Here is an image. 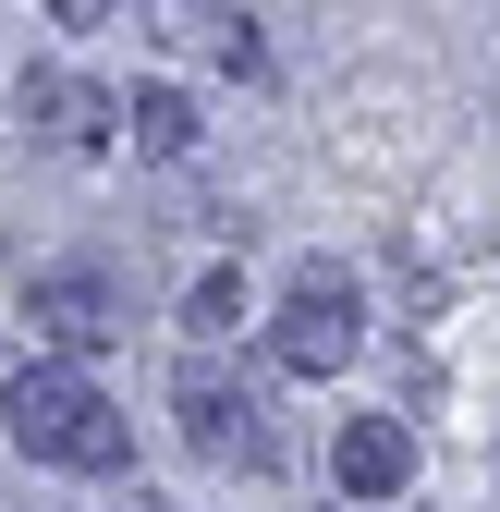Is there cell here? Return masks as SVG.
<instances>
[{
	"label": "cell",
	"instance_id": "6",
	"mask_svg": "<svg viewBox=\"0 0 500 512\" xmlns=\"http://www.w3.org/2000/svg\"><path fill=\"white\" fill-rule=\"evenodd\" d=\"M330 476H342V500H403L415 488V427L403 415H354L330 439Z\"/></svg>",
	"mask_w": 500,
	"mask_h": 512
},
{
	"label": "cell",
	"instance_id": "7",
	"mask_svg": "<svg viewBox=\"0 0 500 512\" xmlns=\"http://www.w3.org/2000/svg\"><path fill=\"white\" fill-rule=\"evenodd\" d=\"M122 147L135 159H196V98L183 86H135L122 98Z\"/></svg>",
	"mask_w": 500,
	"mask_h": 512
},
{
	"label": "cell",
	"instance_id": "4",
	"mask_svg": "<svg viewBox=\"0 0 500 512\" xmlns=\"http://www.w3.org/2000/svg\"><path fill=\"white\" fill-rule=\"evenodd\" d=\"M25 330H37V366H74V354H110L135 330V305H122L110 269H37L25 281Z\"/></svg>",
	"mask_w": 500,
	"mask_h": 512
},
{
	"label": "cell",
	"instance_id": "1",
	"mask_svg": "<svg viewBox=\"0 0 500 512\" xmlns=\"http://www.w3.org/2000/svg\"><path fill=\"white\" fill-rule=\"evenodd\" d=\"M0 415H13L25 464H61V476H122L135 464V427H122V403L86 366H25L13 391H0Z\"/></svg>",
	"mask_w": 500,
	"mask_h": 512
},
{
	"label": "cell",
	"instance_id": "3",
	"mask_svg": "<svg viewBox=\"0 0 500 512\" xmlns=\"http://www.w3.org/2000/svg\"><path fill=\"white\" fill-rule=\"evenodd\" d=\"M354 342H366V293L330 269V256H305L293 293H281V317H269V354H281L293 378H342Z\"/></svg>",
	"mask_w": 500,
	"mask_h": 512
},
{
	"label": "cell",
	"instance_id": "8",
	"mask_svg": "<svg viewBox=\"0 0 500 512\" xmlns=\"http://www.w3.org/2000/svg\"><path fill=\"white\" fill-rule=\"evenodd\" d=\"M159 37L171 49H196V61H257V13H220V0H183V13H159Z\"/></svg>",
	"mask_w": 500,
	"mask_h": 512
},
{
	"label": "cell",
	"instance_id": "5",
	"mask_svg": "<svg viewBox=\"0 0 500 512\" xmlns=\"http://www.w3.org/2000/svg\"><path fill=\"white\" fill-rule=\"evenodd\" d=\"M13 110H25V135H37V147H110V135H122V98L86 86V74H25Z\"/></svg>",
	"mask_w": 500,
	"mask_h": 512
},
{
	"label": "cell",
	"instance_id": "9",
	"mask_svg": "<svg viewBox=\"0 0 500 512\" xmlns=\"http://www.w3.org/2000/svg\"><path fill=\"white\" fill-rule=\"evenodd\" d=\"M183 330H196V354H220V342L244 330V281H232V269H208L196 293H183Z\"/></svg>",
	"mask_w": 500,
	"mask_h": 512
},
{
	"label": "cell",
	"instance_id": "2",
	"mask_svg": "<svg viewBox=\"0 0 500 512\" xmlns=\"http://www.w3.org/2000/svg\"><path fill=\"white\" fill-rule=\"evenodd\" d=\"M171 415H183V439L208 464H269V391L232 354H183L171 366Z\"/></svg>",
	"mask_w": 500,
	"mask_h": 512
}]
</instances>
